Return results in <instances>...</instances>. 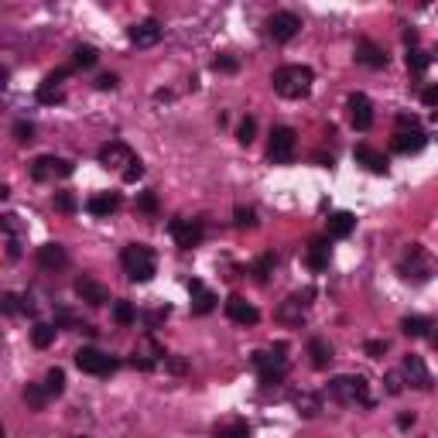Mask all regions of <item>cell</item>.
I'll return each mask as SVG.
<instances>
[{
	"label": "cell",
	"mask_w": 438,
	"mask_h": 438,
	"mask_svg": "<svg viewBox=\"0 0 438 438\" xmlns=\"http://www.w3.org/2000/svg\"><path fill=\"white\" fill-rule=\"evenodd\" d=\"M120 263H123V274H127L134 284H148V281L158 274L155 250H151L148 243H130V247H123V254H120Z\"/></svg>",
	"instance_id": "obj_2"
},
{
	"label": "cell",
	"mask_w": 438,
	"mask_h": 438,
	"mask_svg": "<svg viewBox=\"0 0 438 438\" xmlns=\"http://www.w3.org/2000/svg\"><path fill=\"white\" fill-rule=\"evenodd\" d=\"M172 237H175V243L181 250H192V247H199L202 243V219H172Z\"/></svg>",
	"instance_id": "obj_11"
},
{
	"label": "cell",
	"mask_w": 438,
	"mask_h": 438,
	"mask_svg": "<svg viewBox=\"0 0 438 438\" xmlns=\"http://www.w3.org/2000/svg\"><path fill=\"white\" fill-rule=\"evenodd\" d=\"M45 387H48V394H52V397H59V394L66 390V373H62L59 366H52V370H48V377H45Z\"/></svg>",
	"instance_id": "obj_39"
},
{
	"label": "cell",
	"mask_w": 438,
	"mask_h": 438,
	"mask_svg": "<svg viewBox=\"0 0 438 438\" xmlns=\"http://www.w3.org/2000/svg\"><path fill=\"white\" fill-rule=\"evenodd\" d=\"M137 209L141 212H158V195L155 192H141L137 195Z\"/></svg>",
	"instance_id": "obj_43"
},
{
	"label": "cell",
	"mask_w": 438,
	"mask_h": 438,
	"mask_svg": "<svg viewBox=\"0 0 438 438\" xmlns=\"http://www.w3.org/2000/svg\"><path fill=\"white\" fill-rule=\"evenodd\" d=\"M401 373H404V380H408L411 387H418V390H432V387H435L432 370H428V366H425V359H421V356H415V352H408V356H404Z\"/></svg>",
	"instance_id": "obj_10"
},
{
	"label": "cell",
	"mask_w": 438,
	"mask_h": 438,
	"mask_svg": "<svg viewBox=\"0 0 438 438\" xmlns=\"http://www.w3.org/2000/svg\"><path fill=\"white\" fill-rule=\"evenodd\" d=\"M295 130L291 127H274L270 130V144H267V155H270V161L274 165H288L291 158H295Z\"/></svg>",
	"instance_id": "obj_7"
},
{
	"label": "cell",
	"mask_w": 438,
	"mask_h": 438,
	"mask_svg": "<svg viewBox=\"0 0 438 438\" xmlns=\"http://www.w3.org/2000/svg\"><path fill=\"white\" fill-rule=\"evenodd\" d=\"M117 83H120V79H117L113 72H106V76H99V79H96V86H99V89H117Z\"/></svg>",
	"instance_id": "obj_52"
},
{
	"label": "cell",
	"mask_w": 438,
	"mask_h": 438,
	"mask_svg": "<svg viewBox=\"0 0 438 438\" xmlns=\"http://www.w3.org/2000/svg\"><path fill=\"white\" fill-rule=\"evenodd\" d=\"M428 329H432V322H428V319H421V315H408V319H401V332H404V336H411V339L428 336Z\"/></svg>",
	"instance_id": "obj_30"
},
{
	"label": "cell",
	"mask_w": 438,
	"mask_h": 438,
	"mask_svg": "<svg viewBox=\"0 0 438 438\" xmlns=\"http://www.w3.org/2000/svg\"><path fill=\"white\" fill-rule=\"evenodd\" d=\"M113 322L117 326H134L137 322V308L130 301H113Z\"/></svg>",
	"instance_id": "obj_32"
},
{
	"label": "cell",
	"mask_w": 438,
	"mask_h": 438,
	"mask_svg": "<svg viewBox=\"0 0 438 438\" xmlns=\"http://www.w3.org/2000/svg\"><path fill=\"white\" fill-rule=\"evenodd\" d=\"M52 202H55V209H59V212H76V206H79L72 192H55V199H52Z\"/></svg>",
	"instance_id": "obj_40"
},
{
	"label": "cell",
	"mask_w": 438,
	"mask_h": 438,
	"mask_svg": "<svg viewBox=\"0 0 438 438\" xmlns=\"http://www.w3.org/2000/svg\"><path fill=\"white\" fill-rule=\"evenodd\" d=\"M134 161L137 158H134V151L123 141H110V144L99 148V165L103 168H123V165H134Z\"/></svg>",
	"instance_id": "obj_13"
},
{
	"label": "cell",
	"mask_w": 438,
	"mask_h": 438,
	"mask_svg": "<svg viewBox=\"0 0 438 438\" xmlns=\"http://www.w3.org/2000/svg\"><path fill=\"white\" fill-rule=\"evenodd\" d=\"M274 254H263L261 261L254 263V277H257V281H267V277H270V270H274Z\"/></svg>",
	"instance_id": "obj_41"
},
{
	"label": "cell",
	"mask_w": 438,
	"mask_h": 438,
	"mask_svg": "<svg viewBox=\"0 0 438 438\" xmlns=\"http://www.w3.org/2000/svg\"><path fill=\"white\" fill-rule=\"evenodd\" d=\"M17 301H21V298L7 291V295H3V312H7V315H14V312H17Z\"/></svg>",
	"instance_id": "obj_51"
},
{
	"label": "cell",
	"mask_w": 438,
	"mask_h": 438,
	"mask_svg": "<svg viewBox=\"0 0 438 438\" xmlns=\"http://www.w3.org/2000/svg\"><path fill=\"white\" fill-rule=\"evenodd\" d=\"M76 366L83 373H92V377H110L117 370V359L106 356L103 350H96V346H83V350L76 352Z\"/></svg>",
	"instance_id": "obj_6"
},
{
	"label": "cell",
	"mask_w": 438,
	"mask_h": 438,
	"mask_svg": "<svg viewBox=\"0 0 438 438\" xmlns=\"http://www.w3.org/2000/svg\"><path fill=\"white\" fill-rule=\"evenodd\" d=\"M31 343H34L38 350H48V346L55 343V326H48V322H38V326L31 329Z\"/></svg>",
	"instance_id": "obj_31"
},
{
	"label": "cell",
	"mask_w": 438,
	"mask_h": 438,
	"mask_svg": "<svg viewBox=\"0 0 438 438\" xmlns=\"http://www.w3.org/2000/svg\"><path fill=\"white\" fill-rule=\"evenodd\" d=\"M76 295H79L83 301H89V305H106V301H110V291H106L99 281H92L89 274L76 277Z\"/></svg>",
	"instance_id": "obj_20"
},
{
	"label": "cell",
	"mask_w": 438,
	"mask_h": 438,
	"mask_svg": "<svg viewBox=\"0 0 438 438\" xmlns=\"http://www.w3.org/2000/svg\"><path fill=\"white\" fill-rule=\"evenodd\" d=\"M66 261H69V257H66V247H62V243H45V247H38V263H41L45 270H55V267H62Z\"/></svg>",
	"instance_id": "obj_27"
},
{
	"label": "cell",
	"mask_w": 438,
	"mask_h": 438,
	"mask_svg": "<svg viewBox=\"0 0 438 438\" xmlns=\"http://www.w3.org/2000/svg\"><path fill=\"white\" fill-rule=\"evenodd\" d=\"M288 346L284 343H277L270 352H254V366L261 370V384H267V387H274V384H281L284 380V366H288Z\"/></svg>",
	"instance_id": "obj_5"
},
{
	"label": "cell",
	"mask_w": 438,
	"mask_h": 438,
	"mask_svg": "<svg viewBox=\"0 0 438 438\" xmlns=\"http://www.w3.org/2000/svg\"><path fill=\"white\" fill-rule=\"evenodd\" d=\"M397 270H401V277L404 281H415V284H421V281H432L438 274V261L421 247V243H411L408 250H404V257L397 263Z\"/></svg>",
	"instance_id": "obj_3"
},
{
	"label": "cell",
	"mask_w": 438,
	"mask_h": 438,
	"mask_svg": "<svg viewBox=\"0 0 438 438\" xmlns=\"http://www.w3.org/2000/svg\"><path fill=\"white\" fill-rule=\"evenodd\" d=\"M254 137H257V120H254V117H243L240 127H237V141H240L243 148H250Z\"/></svg>",
	"instance_id": "obj_36"
},
{
	"label": "cell",
	"mask_w": 438,
	"mask_h": 438,
	"mask_svg": "<svg viewBox=\"0 0 438 438\" xmlns=\"http://www.w3.org/2000/svg\"><path fill=\"white\" fill-rule=\"evenodd\" d=\"M356 62L366 66V69H384V66H387V55H384V48H380L377 41L359 38V41H356Z\"/></svg>",
	"instance_id": "obj_18"
},
{
	"label": "cell",
	"mask_w": 438,
	"mask_h": 438,
	"mask_svg": "<svg viewBox=\"0 0 438 438\" xmlns=\"http://www.w3.org/2000/svg\"><path fill=\"white\" fill-rule=\"evenodd\" d=\"M48 387H41V384H28L24 387V404L31 408V411H45V404H48Z\"/></svg>",
	"instance_id": "obj_29"
},
{
	"label": "cell",
	"mask_w": 438,
	"mask_h": 438,
	"mask_svg": "<svg viewBox=\"0 0 438 438\" xmlns=\"http://www.w3.org/2000/svg\"><path fill=\"white\" fill-rule=\"evenodd\" d=\"M404 41H408V45H415V41H418V31H411V28H408V31H404Z\"/></svg>",
	"instance_id": "obj_54"
},
{
	"label": "cell",
	"mask_w": 438,
	"mask_h": 438,
	"mask_svg": "<svg viewBox=\"0 0 438 438\" xmlns=\"http://www.w3.org/2000/svg\"><path fill=\"white\" fill-rule=\"evenodd\" d=\"M99 62V52L92 48V45H79L76 52H72V66L76 69H89V66H96Z\"/></svg>",
	"instance_id": "obj_35"
},
{
	"label": "cell",
	"mask_w": 438,
	"mask_h": 438,
	"mask_svg": "<svg viewBox=\"0 0 438 438\" xmlns=\"http://www.w3.org/2000/svg\"><path fill=\"white\" fill-rule=\"evenodd\" d=\"M270 83H274V92H277V96H284V99H301V96H308V89L315 83V72H312L308 66H281V69L270 76Z\"/></svg>",
	"instance_id": "obj_1"
},
{
	"label": "cell",
	"mask_w": 438,
	"mask_h": 438,
	"mask_svg": "<svg viewBox=\"0 0 438 438\" xmlns=\"http://www.w3.org/2000/svg\"><path fill=\"white\" fill-rule=\"evenodd\" d=\"M212 69H216V72H237V69H240V62H237L233 55H219V59L212 62Z\"/></svg>",
	"instance_id": "obj_44"
},
{
	"label": "cell",
	"mask_w": 438,
	"mask_h": 438,
	"mask_svg": "<svg viewBox=\"0 0 438 438\" xmlns=\"http://www.w3.org/2000/svg\"><path fill=\"white\" fill-rule=\"evenodd\" d=\"M165 363H168V370H172V373H185V370H188V363H185L181 356H168Z\"/></svg>",
	"instance_id": "obj_49"
},
{
	"label": "cell",
	"mask_w": 438,
	"mask_h": 438,
	"mask_svg": "<svg viewBox=\"0 0 438 438\" xmlns=\"http://www.w3.org/2000/svg\"><path fill=\"white\" fill-rule=\"evenodd\" d=\"M397 127H401V130H408V127L418 130V117H415V113H401V117H397Z\"/></svg>",
	"instance_id": "obj_48"
},
{
	"label": "cell",
	"mask_w": 438,
	"mask_h": 438,
	"mask_svg": "<svg viewBox=\"0 0 438 438\" xmlns=\"http://www.w3.org/2000/svg\"><path fill=\"white\" fill-rule=\"evenodd\" d=\"M72 172H76V168H72V161L55 158V155H41V158H34V161H31V178H34V181H48V178H69Z\"/></svg>",
	"instance_id": "obj_8"
},
{
	"label": "cell",
	"mask_w": 438,
	"mask_h": 438,
	"mask_svg": "<svg viewBox=\"0 0 438 438\" xmlns=\"http://www.w3.org/2000/svg\"><path fill=\"white\" fill-rule=\"evenodd\" d=\"M212 438H250V425L247 418H223L212 428Z\"/></svg>",
	"instance_id": "obj_25"
},
{
	"label": "cell",
	"mask_w": 438,
	"mask_h": 438,
	"mask_svg": "<svg viewBox=\"0 0 438 438\" xmlns=\"http://www.w3.org/2000/svg\"><path fill=\"white\" fill-rule=\"evenodd\" d=\"M363 350H366V356H370V359H384V352H387V343H384V339H370Z\"/></svg>",
	"instance_id": "obj_46"
},
{
	"label": "cell",
	"mask_w": 438,
	"mask_h": 438,
	"mask_svg": "<svg viewBox=\"0 0 438 438\" xmlns=\"http://www.w3.org/2000/svg\"><path fill=\"white\" fill-rule=\"evenodd\" d=\"M425 144H428V137L421 130H397L394 134V151L397 155H418Z\"/></svg>",
	"instance_id": "obj_23"
},
{
	"label": "cell",
	"mask_w": 438,
	"mask_h": 438,
	"mask_svg": "<svg viewBox=\"0 0 438 438\" xmlns=\"http://www.w3.org/2000/svg\"><path fill=\"white\" fill-rule=\"evenodd\" d=\"M161 359H168V356H165V350H161V346H158V343L148 336V339H144V343L134 350V359H130V363H134L137 370H155Z\"/></svg>",
	"instance_id": "obj_17"
},
{
	"label": "cell",
	"mask_w": 438,
	"mask_h": 438,
	"mask_svg": "<svg viewBox=\"0 0 438 438\" xmlns=\"http://www.w3.org/2000/svg\"><path fill=\"white\" fill-rule=\"evenodd\" d=\"M233 223H237L240 230H254V226H257V212L247 209V206H237V209H233Z\"/></svg>",
	"instance_id": "obj_38"
},
{
	"label": "cell",
	"mask_w": 438,
	"mask_h": 438,
	"mask_svg": "<svg viewBox=\"0 0 438 438\" xmlns=\"http://www.w3.org/2000/svg\"><path fill=\"white\" fill-rule=\"evenodd\" d=\"M86 209H89V216H113L117 209H120V195L117 192H96V195H89V202H86Z\"/></svg>",
	"instance_id": "obj_22"
},
{
	"label": "cell",
	"mask_w": 438,
	"mask_h": 438,
	"mask_svg": "<svg viewBox=\"0 0 438 438\" xmlns=\"http://www.w3.org/2000/svg\"><path fill=\"white\" fill-rule=\"evenodd\" d=\"M428 66H432V55H425V52H418V48H411V52H408V69H411L415 76H421Z\"/></svg>",
	"instance_id": "obj_37"
},
{
	"label": "cell",
	"mask_w": 438,
	"mask_h": 438,
	"mask_svg": "<svg viewBox=\"0 0 438 438\" xmlns=\"http://www.w3.org/2000/svg\"><path fill=\"white\" fill-rule=\"evenodd\" d=\"M305 263H308L312 270H326V267H329V237H319V240L308 243Z\"/></svg>",
	"instance_id": "obj_26"
},
{
	"label": "cell",
	"mask_w": 438,
	"mask_h": 438,
	"mask_svg": "<svg viewBox=\"0 0 438 438\" xmlns=\"http://www.w3.org/2000/svg\"><path fill=\"white\" fill-rule=\"evenodd\" d=\"M226 315H230L237 326H257V322H261V312H257L247 298H240V295H230V298H226Z\"/></svg>",
	"instance_id": "obj_15"
},
{
	"label": "cell",
	"mask_w": 438,
	"mask_h": 438,
	"mask_svg": "<svg viewBox=\"0 0 438 438\" xmlns=\"http://www.w3.org/2000/svg\"><path fill=\"white\" fill-rule=\"evenodd\" d=\"M188 295H192V315H209V312L216 308V295H212L199 277L188 281Z\"/></svg>",
	"instance_id": "obj_19"
},
{
	"label": "cell",
	"mask_w": 438,
	"mask_h": 438,
	"mask_svg": "<svg viewBox=\"0 0 438 438\" xmlns=\"http://www.w3.org/2000/svg\"><path fill=\"white\" fill-rule=\"evenodd\" d=\"M384 384H387V394H390V397H397V394L404 390V380H401V373H387V377H384Z\"/></svg>",
	"instance_id": "obj_45"
},
{
	"label": "cell",
	"mask_w": 438,
	"mask_h": 438,
	"mask_svg": "<svg viewBox=\"0 0 438 438\" xmlns=\"http://www.w3.org/2000/svg\"><path fill=\"white\" fill-rule=\"evenodd\" d=\"M66 76H69V69H59V72H48V76H45V83H41V86H38V92H34V96H38V103H45V106H48V103H62V79H66Z\"/></svg>",
	"instance_id": "obj_21"
},
{
	"label": "cell",
	"mask_w": 438,
	"mask_h": 438,
	"mask_svg": "<svg viewBox=\"0 0 438 438\" xmlns=\"http://www.w3.org/2000/svg\"><path fill=\"white\" fill-rule=\"evenodd\" d=\"M298 31H301V17H298L295 10H277V14L267 21V34H270L274 41H281V45L291 41Z\"/></svg>",
	"instance_id": "obj_9"
},
{
	"label": "cell",
	"mask_w": 438,
	"mask_h": 438,
	"mask_svg": "<svg viewBox=\"0 0 438 438\" xmlns=\"http://www.w3.org/2000/svg\"><path fill=\"white\" fill-rule=\"evenodd\" d=\"M421 103H425V106H438V86L425 89V92H421Z\"/></svg>",
	"instance_id": "obj_50"
},
{
	"label": "cell",
	"mask_w": 438,
	"mask_h": 438,
	"mask_svg": "<svg viewBox=\"0 0 438 438\" xmlns=\"http://www.w3.org/2000/svg\"><path fill=\"white\" fill-rule=\"evenodd\" d=\"M14 137H17L21 144L34 141V123H28V120H17V123H14Z\"/></svg>",
	"instance_id": "obj_42"
},
{
	"label": "cell",
	"mask_w": 438,
	"mask_h": 438,
	"mask_svg": "<svg viewBox=\"0 0 438 438\" xmlns=\"http://www.w3.org/2000/svg\"><path fill=\"white\" fill-rule=\"evenodd\" d=\"M352 230H356V219H352V212H346V209H343V212H332V216H329L326 237H329V240H346Z\"/></svg>",
	"instance_id": "obj_24"
},
{
	"label": "cell",
	"mask_w": 438,
	"mask_h": 438,
	"mask_svg": "<svg viewBox=\"0 0 438 438\" xmlns=\"http://www.w3.org/2000/svg\"><path fill=\"white\" fill-rule=\"evenodd\" d=\"M352 158H356V161H359L366 172H373V175H387V172H390L387 155H384V151H377V148H370V144H356Z\"/></svg>",
	"instance_id": "obj_14"
},
{
	"label": "cell",
	"mask_w": 438,
	"mask_h": 438,
	"mask_svg": "<svg viewBox=\"0 0 438 438\" xmlns=\"http://www.w3.org/2000/svg\"><path fill=\"white\" fill-rule=\"evenodd\" d=\"M350 120L356 130H370L373 127V103L363 92H352L350 96Z\"/></svg>",
	"instance_id": "obj_16"
},
{
	"label": "cell",
	"mask_w": 438,
	"mask_h": 438,
	"mask_svg": "<svg viewBox=\"0 0 438 438\" xmlns=\"http://www.w3.org/2000/svg\"><path fill=\"white\" fill-rule=\"evenodd\" d=\"M295 408H298V415L315 418V415L322 411V401H319L315 394H298V397H295Z\"/></svg>",
	"instance_id": "obj_34"
},
{
	"label": "cell",
	"mask_w": 438,
	"mask_h": 438,
	"mask_svg": "<svg viewBox=\"0 0 438 438\" xmlns=\"http://www.w3.org/2000/svg\"><path fill=\"white\" fill-rule=\"evenodd\" d=\"M432 346H435V350H438V332H435V336H432Z\"/></svg>",
	"instance_id": "obj_55"
},
{
	"label": "cell",
	"mask_w": 438,
	"mask_h": 438,
	"mask_svg": "<svg viewBox=\"0 0 438 438\" xmlns=\"http://www.w3.org/2000/svg\"><path fill=\"white\" fill-rule=\"evenodd\" d=\"M76 438H86V435H76Z\"/></svg>",
	"instance_id": "obj_56"
},
{
	"label": "cell",
	"mask_w": 438,
	"mask_h": 438,
	"mask_svg": "<svg viewBox=\"0 0 438 438\" xmlns=\"http://www.w3.org/2000/svg\"><path fill=\"white\" fill-rule=\"evenodd\" d=\"M329 397H332V401H339V404H363V408H370V404H373V401H370V384H366L359 373L336 377V380L329 384Z\"/></svg>",
	"instance_id": "obj_4"
},
{
	"label": "cell",
	"mask_w": 438,
	"mask_h": 438,
	"mask_svg": "<svg viewBox=\"0 0 438 438\" xmlns=\"http://www.w3.org/2000/svg\"><path fill=\"white\" fill-rule=\"evenodd\" d=\"M141 175H144V165H141V161H134V165L123 168V181H137Z\"/></svg>",
	"instance_id": "obj_47"
},
{
	"label": "cell",
	"mask_w": 438,
	"mask_h": 438,
	"mask_svg": "<svg viewBox=\"0 0 438 438\" xmlns=\"http://www.w3.org/2000/svg\"><path fill=\"white\" fill-rule=\"evenodd\" d=\"M308 356H312V366H315V370H326V366L332 363V346H329V339L315 336V339L308 343Z\"/></svg>",
	"instance_id": "obj_28"
},
{
	"label": "cell",
	"mask_w": 438,
	"mask_h": 438,
	"mask_svg": "<svg viewBox=\"0 0 438 438\" xmlns=\"http://www.w3.org/2000/svg\"><path fill=\"white\" fill-rule=\"evenodd\" d=\"M411 425H415V415H401L397 418V428H411Z\"/></svg>",
	"instance_id": "obj_53"
},
{
	"label": "cell",
	"mask_w": 438,
	"mask_h": 438,
	"mask_svg": "<svg viewBox=\"0 0 438 438\" xmlns=\"http://www.w3.org/2000/svg\"><path fill=\"white\" fill-rule=\"evenodd\" d=\"M301 312H305V301H301V298H288V301L281 305L277 319H281V322H301Z\"/></svg>",
	"instance_id": "obj_33"
},
{
	"label": "cell",
	"mask_w": 438,
	"mask_h": 438,
	"mask_svg": "<svg viewBox=\"0 0 438 438\" xmlns=\"http://www.w3.org/2000/svg\"><path fill=\"white\" fill-rule=\"evenodd\" d=\"M127 34H130V41H134L137 48H155V45L161 41L165 28H161V24H158L155 17H148V21H137V24H134V28H130Z\"/></svg>",
	"instance_id": "obj_12"
}]
</instances>
